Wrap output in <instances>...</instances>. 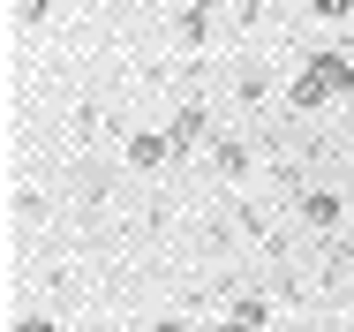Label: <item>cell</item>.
Returning a JSON list of instances; mask_svg holds the SVG:
<instances>
[{"instance_id":"2","label":"cell","mask_w":354,"mask_h":332,"mask_svg":"<svg viewBox=\"0 0 354 332\" xmlns=\"http://www.w3.org/2000/svg\"><path fill=\"white\" fill-rule=\"evenodd\" d=\"M166 159H181V151H174V136H151V129L129 136V166H143V174H151V166H166Z\"/></svg>"},{"instance_id":"7","label":"cell","mask_w":354,"mask_h":332,"mask_svg":"<svg viewBox=\"0 0 354 332\" xmlns=\"http://www.w3.org/2000/svg\"><path fill=\"white\" fill-rule=\"evenodd\" d=\"M309 8H317L324 23H347V15H354V0H309Z\"/></svg>"},{"instance_id":"1","label":"cell","mask_w":354,"mask_h":332,"mask_svg":"<svg viewBox=\"0 0 354 332\" xmlns=\"http://www.w3.org/2000/svg\"><path fill=\"white\" fill-rule=\"evenodd\" d=\"M339 98H354V61L324 46V53H309V61H301L294 91H286V106H294V114H317V106H339Z\"/></svg>"},{"instance_id":"9","label":"cell","mask_w":354,"mask_h":332,"mask_svg":"<svg viewBox=\"0 0 354 332\" xmlns=\"http://www.w3.org/2000/svg\"><path fill=\"white\" fill-rule=\"evenodd\" d=\"M196 8H212V15H218V8H226V0H196Z\"/></svg>"},{"instance_id":"3","label":"cell","mask_w":354,"mask_h":332,"mask_svg":"<svg viewBox=\"0 0 354 332\" xmlns=\"http://www.w3.org/2000/svg\"><path fill=\"white\" fill-rule=\"evenodd\" d=\"M174 151H189V143H204V136H212V114H204V106H196V98H189V106H181V114H174Z\"/></svg>"},{"instance_id":"4","label":"cell","mask_w":354,"mask_h":332,"mask_svg":"<svg viewBox=\"0 0 354 332\" xmlns=\"http://www.w3.org/2000/svg\"><path fill=\"white\" fill-rule=\"evenodd\" d=\"M174 38H181L189 53H196V46H212V8H196V0H189V8H181V23H174Z\"/></svg>"},{"instance_id":"8","label":"cell","mask_w":354,"mask_h":332,"mask_svg":"<svg viewBox=\"0 0 354 332\" xmlns=\"http://www.w3.org/2000/svg\"><path fill=\"white\" fill-rule=\"evenodd\" d=\"M15 15H23V23H46V15H53V0H15Z\"/></svg>"},{"instance_id":"5","label":"cell","mask_w":354,"mask_h":332,"mask_svg":"<svg viewBox=\"0 0 354 332\" xmlns=\"http://www.w3.org/2000/svg\"><path fill=\"white\" fill-rule=\"evenodd\" d=\"M301 219H309V227H339V197H332V189H309V197H301Z\"/></svg>"},{"instance_id":"6","label":"cell","mask_w":354,"mask_h":332,"mask_svg":"<svg viewBox=\"0 0 354 332\" xmlns=\"http://www.w3.org/2000/svg\"><path fill=\"white\" fill-rule=\"evenodd\" d=\"M212 166H218V174H249V143L218 136V143H212Z\"/></svg>"}]
</instances>
